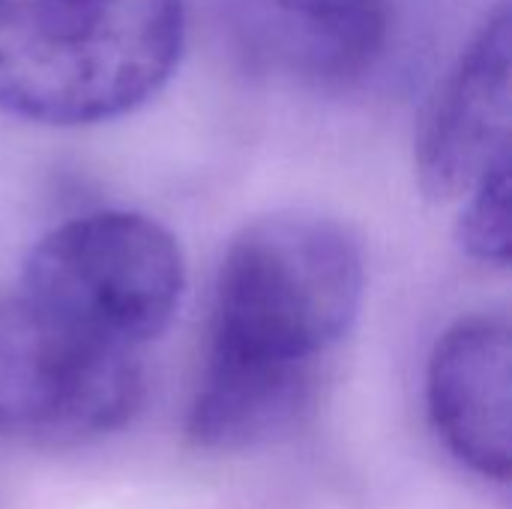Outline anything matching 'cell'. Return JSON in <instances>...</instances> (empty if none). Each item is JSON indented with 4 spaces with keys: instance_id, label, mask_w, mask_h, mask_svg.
I'll return each instance as SVG.
<instances>
[{
    "instance_id": "7a4b0ae2",
    "label": "cell",
    "mask_w": 512,
    "mask_h": 509,
    "mask_svg": "<svg viewBox=\"0 0 512 509\" xmlns=\"http://www.w3.org/2000/svg\"><path fill=\"white\" fill-rule=\"evenodd\" d=\"M183 0H0V108L90 126L153 99L177 69Z\"/></svg>"
},
{
    "instance_id": "5b68a950",
    "label": "cell",
    "mask_w": 512,
    "mask_h": 509,
    "mask_svg": "<svg viewBox=\"0 0 512 509\" xmlns=\"http://www.w3.org/2000/svg\"><path fill=\"white\" fill-rule=\"evenodd\" d=\"M510 6L501 3L429 96L414 141L420 189L432 201L465 198L510 156Z\"/></svg>"
},
{
    "instance_id": "ba28073f",
    "label": "cell",
    "mask_w": 512,
    "mask_h": 509,
    "mask_svg": "<svg viewBox=\"0 0 512 509\" xmlns=\"http://www.w3.org/2000/svg\"><path fill=\"white\" fill-rule=\"evenodd\" d=\"M456 240L477 264H510V156L468 189L456 222Z\"/></svg>"
},
{
    "instance_id": "6da1fadb",
    "label": "cell",
    "mask_w": 512,
    "mask_h": 509,
    "mask_svg": "<svg viewBox=\"0 0 512 509\" xmlns=\"http://www.w3.org/2000/svg\"><path fill=\"white\" fill-rule=\"evenodd\" d=\"M363 285L360 246L336 219L282 210L243 225L216 273L204 369L315 390Z\"/></svg>"
},
{
    "instance_id": "3957f363",
    "label": "cell",
    "mask_w": 512,
    "mask_h": 509,
    "mask_svg": "<svg viewBox=\"0 0 512 509\" xmlns=\"http://www.w3.org/2000/svg\"><path fill=\"white\" fill-rule=\"evenodd\" d=\"M141 402L138 348L102 339L21 291L0 300V441L84 447L123 429Z\"/></svg>"
},
{
    "instance_id": "8992f818",
    "label": "cell",
    "mask_w": 512,
    "mask_h": 509,
    "mask_svg": "<svg viewBox=\"0 0 512 509\" xmlns=\"http://www.w3.org/2000/svg\"><path fill=\"white\" fill-rule=\"evenodd\" d=\"M213 9L249 66L312 90L366 78L390 39V0H213Z\"/></svg>"
},
{
    "instance_id": "52a82bcc",
    "label": "cell",
    "mask_w": 512,
    "mask_h": 509,
    "mask_svg": "<svg viewBox=\"0 0 512 509\" xmlns=\"http://www.w3.org/2000/svg\"><path fill=\"white\" fill-rule=\"evenodd\" d=\"M429 417L444 447L477 477L507 483L512 468V339L507 318L471 315L435 345Z\"/></svg>"
},
{
    "instance_id": "277c9868",
    "label": "cell",
    "mask_w": 512,
    "mask_h": 509,
    "mask_svg": "<svg viewBox=\"0 0 512 509\" xmlns=\"http://www.w3.org/2000/svg\"><path fill=\"white\" fill-rule=\"evenodd\" d=\"M186 291L177 240L132 210H96L42 234L21 270V294L126 348L153 342Z\"/></svg>"
}]
</instances>
